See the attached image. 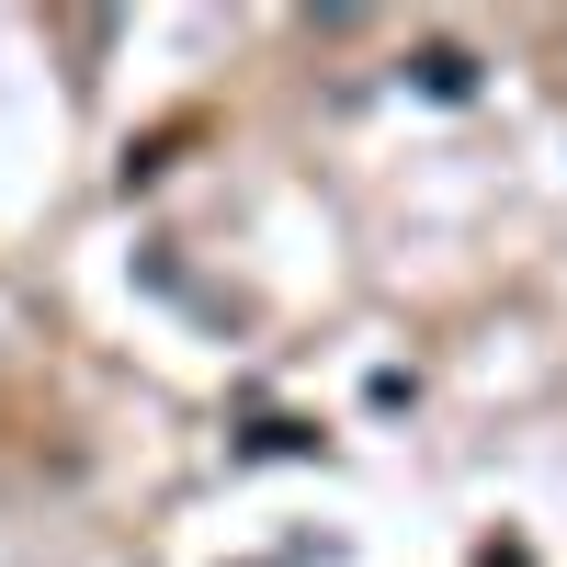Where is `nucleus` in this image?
<instances>
[{
	"label": "nucleus",
	"instance_id": "f257e3e1",
	"mask_svg": "<svg viewBox=\"0 0 567 567\" xmlns=\"http://www.w3.org/2000/svg\"><path fill=\"white\" fill-rule=\"evenodd\" d=\"M420 91H432V103H465V91H477V58H465V45H420Z\"/></svg>",
	"mask_w": 567,
	"mask_h": 567
}]
</instances>
